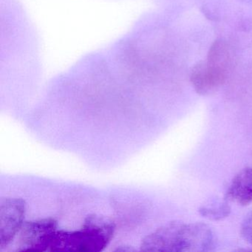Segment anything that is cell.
I'll return each instance as SVG.
<instances>
[{
    "label": "cell",
    "instance_id": "3",
    "mask_svg": "<svg viewBox=\"0 0 252 252\" xmlns=\"http://www.w3.org/2000/svg\"><path fill=\"white\" fill-rule=\"evenodd\" d=\"M203 64L206 73L222 86L232 68V53L229 45L222 39L215 41L209 48Z\"/></svg>",
    "mask_w": 252,
    "mask_h": 252
},
{
    "label": "cell",
    "instance_id": "8",
    "mask_svg": "<svg viewBox=\"0 0 252 252\" xmlns=\"http://www.w3.org/2000/svg\"><path fill=\"white\" fill-rule=\"evenodd\" d=\"M241 234L247 243L252 245V211L246 215L242 222Z\"/></svg>",
    "mask_w": 252,
    "mask_h": 252
},
{
    "label": "cell",
    "instance_id": "7",
    "mask_svg": "<svg viewBox=\"0 0 252 252\" xmlns=\"http://www.w3.org/2000/svg\"><path fill=\"white\" fill-rule=\"evenodd\" d=\"M199 212L207 219L220 220L229 215L231 208L226 200H215L202 206Z\"/></svg>",
    "mask_w": 252,
    "mask_h": 252
},
{
    "label": "cell",
    "instance_id": "6",
    "mask_svg": "<svg viewBox=\"0 0 252 252\" xmlns=\"http://www.w3.org/2000/svg\"><path fill=\"white\" fill-rule=\"evenodd\" d=\"M57 222L53 220H42L36 222H31L26 224L22 232V237L27 249L23 251H33L42 238L48 233L55 231Z\"/></svg>",
    "mask_w": 252,
    "mask_h": 252
},
{
    "label": "cell",
    "instance_id": "2",
    "mask_svg": "<svg viewBox=\"0 0 252 252\" xmlns=\"http://www.w3.org/2000/svg\"><path fill=\"white\" fill-rule=\"evenodd\" d=\"M115 226L108 220L94 215L85 221L80 231H54L48 233L37 246L43 251L100 252L110 243Z\"/></svg>",
    "mask_w": 252,
    "mask_h": 252
},
{
    "label": "cell",
    "instance_id": "5",
    "mask_svg": "<svg viewBox=\"0 0 252 252\" xmlns=\"http://www.w3.org/2000/svg\"><path fill=\"white\" fill-rule=\"evenodd\" d=\"M226 199L242 206L252 203V167L242 169L231 181Z\"/></svg>",
    "mask_w": 252,
    "mask_h": 252
},
{
    "label": "cell",
    "instance_id": "4",
    "mask_svg": "<svg viewBox=\"0 0 252 252\" xmlns=\"http://www.w3.org/2000/svg\"><path fill=\"white\" fill-rule=\"evenodd\" d=\"M26 203L23 199L2 200L1 203V246H7L23 225Z\"/></svg>",
    "mask_w": 252,
    "mask_h": 252
},
{
    "label": "cell",
    "instance_id": "1",
    "mask_svg": "<svg viewBox=\"0 0 252 252\" xmlns=\"http://www.w3.org/2000/svg\"><path fill=\"white\" fill-rule=\"evenodd\" d=\"M216 237L212 228L202 222L174 221L147 236L141 250L149 252H209L215 247Z\"/></svg>",
    "mask_w": 252,
    "mask_h": 252
}]
</instances>
